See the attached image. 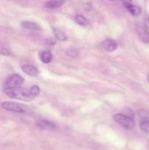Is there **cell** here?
<instances>
[{
    "mask_svg": "<svg viewBox=\"0 0 149 150\" xmlns=\"http://www.w3.org/2000/svg\"><path fill=\"white\" fill-rule=\"evenodd\" d=\"M4 93L10 97V98H13V99H18L20 100H31L33 99V97L31 96L29 94V89H24L22 88L21 86L18 88H15V89H4Z\"/></svg>",
    "mask_w": 149,
    "mask_h": 150,
    "instance_id": "6da1fadb",
    "label": "cell"
},
{
    "mask_svg": "<svg viewBox=\"0 0 149 150\" xmlns=\"http://www.w3.org/2000/svg\"><path fill=\"white\" fill-rule=\"evenodd\" d=\"M113 119L118 124L127 129H131L135 126L134 118L129 117L126 114H116L114 115Z\"/></svg>",
    "mask_w": 149,
    "mask_h": 150,
    "instance_id": "7a4b0ae2",
    "label": "cell"
},
{
    "mask_svg": "<svg viewBox=\"0 0 149 150\" xmlns=\"http://www.w3.org/2000/svg\"><path fill=\"white\" fill-rule=\"evenodd\" d=\"M23 78L18 74H13L9 76L4 83V89H11L20 87L23 83Z\"/></svg>",
    "mask_w": 149,
    "mask_h": 150,
    "instance_id": "3957f363",
    "label": "cell"
},
{
    "mask_svg": "<svg viewBox=\"0 0 149 150\" xmlns=\"http://www.w3.org/2000/svg\"><path fill=\"white\" fill-rule=\"evenodd\" d=\"M1 105H2V108L4 109L11 111V112L23 114L27 111V108H26L25 105L20 103H17L10 102V101H6V102L2 103Z\"/></svg>",
    "mask_w": 149,
    "mask_h": 150,
    "instance_id": "277c9868",
    "label": "cell"
},
{
    "mask_svg": "<svg viewBox=\"0 0 149 150\" xmlns=\"http://www.w3.org/2000/svg\"><path fill=\"white\" fill-rule=\"evenodd\" d=\"M102 46L105 51L112 52V51H114L115 50L117 49L118 44L117 41H115V40L107 39L102 42Z\"/></svg>",
    "mask_w": 149,
    "mask_h": 150,
    "instance_id": "5b68a950",
    "label": "cell"
},
{
    "mask_svg": "<svg viewBox=\"0 0 149 150\" xmlns=\"http://www.w3.org/2000/svg\"><path fill=\"white\" fill-rule=\"evenodd\" d=\"M36 125L39 128L42 129V130H49V131H52L56 129V126L51 122L48 121V120H38L36 122Z\"/></svg>",
    "mask_w": 149,
    "mask_h": 150,
    "instance_id": "8992f818",
    "label": "cell"
},
{
    "mask_svg": "<svg viewBox=\"0 0 149 150\" xmlns=\"http://www.w3.org/2000/svg\"><path fill=\"white\" fill-rule=\"evenodd\" d=\"M137 32H138L139 38L143 42H146V43L149 42V31L145 26H139L137 28Z\"/></svg>",
    "mask_w": 149,
    "mask_h": 150,
    "instance_id": "52a82bcc",
    "label": "cell"
},
{
    "mask_svg": "<svg viewBox=\"0 0 149 150\" xmlns=\"http://www.w3.org/2000/svg\"><path fill=\"white\" fill-rule=\"evenodd\" d=\"M21 69L26 74L32 76V77H36L39 74V71L37 69L31 64H23L21 66Z\"/></svg>",
    "mask_w": 149,
    "mask_h": 150,
    "instance_id": "ba28073f",
    "label": "cell"
},
{
    "mask_svg": "<svg viewBox=\"0 0 149 150\" xmlns=\"http://www.w3.org/2000/svg\"><path fill=\"white\" fill-rule=\"evenodd\" d=\"M124 6L127 9V10H128L132 16H137L141 13V9L139 7H137V6L132 4L131 3L124 4Z\"/></svg>",
    "mask_w": 149,
    "mask_h": 150,
    "instance_id": "9c48e42d",
    "label": "cell"
},
{
    "mask_svg": "<svg viewBox=\"0 0 149 150\" xmlns=\"http://www.w3.org/2000/svg\"><path fill=\"white\" fill-rule=\"evenodd\" d=\"M21 26L25 29H30V30L39 31L41 29V26L33 21H23L21 23Z\"/></svg>",
    "mask_w": 149,
    "mask_h": 150,
    "instance_id": "30bf717a",
    "label": "cell"
},
{
    "mask_svg": "<svg viewBox=\"0 0 149 150\" xmlns=\"http://www.w3.org/2000/svg\"><path fill=\"white\" fill-rule=\"evenodd\" d=\"M65 2V0H49L45 6L49 9H56L61 7Z\"/></svg>",
    "mask_w": 149,
    "mask_h": 150,
    "instance_id": "8fae6325",
    "label": "cell"
},
{
    "mask_svg": "<svg viewBox=\"0 0 149 150\" xmlns=\"http://www.w3.org/2000/svg\"><path fill=\"white\" fill-rule=\"evenodd\" d=\"M40 59L44 64H49L52 61V54L49 51H43L40 53Z\"/></svg>",
    "mask_w": 149,
    "mask_h": 150,
    "instance_id": "7c38bea8",
    "label": "cell"
},
{
    "mask_svg": "<svg viewBox=\"0 0 149 150\" xmlns=\"http://www.w3.org/2000/svg\"><path fill=\"white\" fill-rule=\"evenodd\" d=\"M140 129L146 133H149V117H143L140 122Z\"/></svg>",
    "mask_w": 149,
    "mask_h": 150,
    "instance_id": "4fadbf2b",
    "label": "cell"
},
{
    "mask_svg": "<svg viewBox=\"0 0 149 150\" xmlns=\"http://www.w3.org/2000/svg\"><path fill=\"white\" fill-rule=\"evenodd\" d=\"M74 20H75L76 23L77 24H79L81 26H83V27L86 26V25H87V21L85 18L84 16H81V15H77L75 18H74Z\"/></svg>",
    "mask_w": 149,
    "mask_h": 150,
    "instance_id": "5bb4252c",
    "label": "cell"
},
{
    "mask_svg": "<svg viewBox=\"0 0 149 150\" xmlns=\"http://www.w3.org/2000/svg\"><path fill=\"white\" fill-rule=\"evenodd\" d=\"M53 33L55 35L56 38L59 41H64L67 40V37L65 36L64 33L61 31L58 30V29H53Z\"/></svg>",
    "mask_w": 149,
    "mask_h": 150,
    "instance_id": "9a60e30c",
    "label": "cell"
},
{
    "mask_svg": "<svg viewBox=\"0 0 149 150\" xmlns=\"http://www.w3.org/2000/svg\"><path fill=\"white\" fill-rule=\"evenodd\" d=\"M79 53H80V51H79L78 48H70L67 51V55L70 56V57H76L77 56H78Z\"/></svg>",
    "mask_w": 149,
    "mask_h": 150,
    "instance_id": "2e32d148",
    "label": "cell"
},
{
    "mask_svg": "<svg viewBox=\"0 0 149 150\" xmlns=\"http://www.w3.org/2000/svg\"><path fill=\"white\" fill-rule=\"evenodd\" d=\"M29 94L31 95V96L33 97V98H34V97L37 96V95H39V88L38 87L37 85H34V86H32V87L29 88Z\"/></svg>",
    "mask_w": 149,
    "mask_h": 150,
    "instance_id": "e0dca14e",
    "label": "cell"
},
{
    "mask_svg": "<svg viewBox=\"0 0 149 150\" xmlns=\"http://www.w3.org/2000/svg\"><path fill=\"white\" fill-rule=\"evenodd\" d=\"M0 55L9 56L10 55V52H9L8 50L4 49V48H1V49H0Z\"/></svg>",
    "mask_w": 149,
    "mask_h": 150,
    "instance_id": "ac0fdd59",
    "label": "cell"
},
{
    "mask_svg": "<svg viewBox=\"0 0 149 150\" xmlns=\"http://www.w3.org/2000/svg\"><path fill=\"white\" fill-rule=\"evenodd\" d=\"M83 8H84V10H86V11H89V10H91L92 6L91 4H89V3H85V4H83Z\"/></svg>",
    "mask_w": 149,
    "mask_h": 150,
    "instance_id": "d6986e66",
    "label": "cell"
},
{
    "mask_svg": "<svg viewBox=\"0 0 149 150\" xmlns=\"http://www.w3.org/2000/svg\"><path fill=\"white\" fill-rule=\"evenodd\" d=\"M144 26H145L147 29H149V16H146L145 18Z\"/></svg>",
    "mask_w": 149,
    "mask_h": 150,
    "instance_id": "ffe728a7",
    "label": "cell"
},
{
    "mask_svg": "<svg viewBox=\"0 0 149 150\" xmlns=\"http://www.w3.org/2000/svg\"><path fill=\"white\" fill-rule=\"evenodd\" d=\"M55 40L53 39H48L46 40V43L48 44V45H53L55 44Z\"/></svg>",
    "mask_w": 149,
    "mask_h": 150,
    "instance_id": "44dd1931",
    "label": "cell"
},
{
    "mask_svg": "<svg viewBox=\"0 0 149 150\" xmlns=\"http://www.w3.org/2000/svg\"><path fill=\"white\" fill-rule=\"evenodd\" d=\"M122 1L123 4H127V3H131L132 0H121Z\"/></svg>",
    "mask_w": 149,
    "mask_h": 150,
    "instance_id": "7402d4cb",
    "label": "cell"
},
{
    "mask_svg": "<svg viewBox=\"0 0 149 150\" xmlns=\"http://www.w3.org/2000/svg\"><path fill=\"white\" fill-rule=\"evenodd\" d=\"M148 81H149V76H148Z\"/></svg>",
    "mask_w": 149,
    "mask_h": 150,
    "instance_id": "603a6c76",
    "label": "cell"
},
{
    "mask_svg": "<svg viewBox=\"0 0 149 150\" xmlns=\"http://www.w3.org/2000/svg\"><path fill=\"white\" fill-rule=\"evenodd\" d=\"M110 1H112V0H110Z\"/></svg>",
    "mask_w": 149,
    "mask_h": 150,
    "instance_id": "cb8c5ba5",
    "label": "cell"
}]
</instances>
